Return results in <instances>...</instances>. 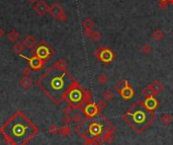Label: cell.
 <instances>
[{
    "label": "cell",
    "mask_w": 173,
    "mask_h": 145,
    "mask_svg": "<svg viewBox=\"0 0 173 145\" xmlns=\"http://www.w3.org/2000/svg\"><path fill=\"white\" fill-rule=\"evenodd\" d=\"M0 132L8 145H26L37 135L38 128L21 111H16L0 128Z\"/></svg>",
    "instance_id": "1"
},
{
    "label": "cell",
    "mask_w": 173,
    "mask_h": 145,
    "mask_svg": "<svg viewBox=\"0 0 173 145\" xmlns=\"http://www.w3.org/2000/svg\"><path fill=\"white\" fill-rule=\"evenodd\" d=\"M67 70H60L57 67L51 68L38 80L37 85L49 96L55 104H59L64 99V95L74 81Z\"/></svg>",
    "instance_id": "2"
},
{
    "label": "cell",
    "mask_w": 173,
    "mask_h": 145,
    "mask_svg": "<svg viewBox=\"0 0 173 145\" xmlns=\"http://www.w3.org/2000/svg\"><path fill=\"white\" fill-rule=\"evenodd\" d=\"M64 99H66L68 104L73 108V109H78L84 104L83 103V89L78 82L74 81L71 84L69 89L64 95Z\"/></svg>",
    "instance_id": "3"
},
{
    "label": "cell",
    "mask_w": 173,
    "mask_h": 145,
    "mask_svg": "<svg viewBox=\"0 0 173 145\" xmlns=\"http://www.w3.org/2000/svg\"><path fill=\"white\" fill-rule=\"evenodd\" d=\"M31 54H35L39 58L44 60V61H47L54 54V51L52 50V48L45 41H42L40 43V45H38L35 47V49L31 52Z\"/></svg>",
    "instance_id": "4"
},
{
    "label": "cell",
    "mask_w": 173,
    "mask_h": 145,
    "mask_svg": "<svg viewBox=\"0 0 173 145\" xmlns=\"http://www.w3.org/2000/svg\"><path fill=\"white\" fill-rule=\"evenodd\" d=\"M95 56L98 58L99 61H101L104 64L110 63L115 58V54L110 48H103V47H98L97 50L95 52Z\"/></svg>",
    "instance_id": "5"
},
{
    "label": "cell",
    "mask_w": 173,
    "mask_h": 145,
    "mask_svg": "<svg viewBox=\"0 0 173 145\" xmlns=\"http://www.w3.org/2000/svg\"><path fill=\"white\" fill-rule=\"evenodd\" d=\"M164 89L163 83L160 81V80H155L154 82L149 84L148 86H146L143 90V94L146 96H154L156 94H160L161 91Z\"/></svg>",
    "instance_id": "6"
},
{
    "label": "cell",
    "mask_w": 173,
    "mask_h": 145,
    "mask_svg": "<svg viewBox=\"0 0 173 145\" xmlns=\"http://www.w3.org/2000/svg\"><path fill=\"white\" fill-rule=\"evenodd\" d=\"M22 58H26L29 62V65L30 69H33L35 71H40L42 70L44 66H45L46 61H44L41 58H39L38 56H35V54H31V57H26V56H23L22 54L19 55Z\"/></svg>",
    "instance_id": "7"
},
{
    "label": "cell",
    "mask_w": 173,
    "mask_h": 145,
    "mask_svg": "<svg viewBox=\"0 0 173 145\" xmlns=\"http://www.w3.org/2000/svg\"><path fill=\"white\" fill-rule=\"evenodd\" d=\"M50 6L47 4L45 0H40V1L35 2V4L34 6L35 12L37 13L40 17H44L47 12H49Z\"/></svg>",
    "instance_id": "8"
},
{
    "label": "cell",
    "mask_w": 173,
    "mask_h": 145,
    "mask_svg": "<svg viewBox=\"0 0 173 145\" xmlns=\"http://www.w3.org/2000/svg\"><path fill=\"white\" fill-rule=\"evenodd\" d=\"M49 13L54 18L60 19L65 13H64V10L62 8V6L59 4V3H54L53 5L50 6L49 8Z\"/></svg>",
    "instance_id": "9"
},
{
    "label": "cell",
    "mask_w": 173,
    "mask_h": 145,
    "mask_svg": "<svg viewBox=\"0 0 173 145\" xmlns=\"http://www.w3.org/2000/svg\"><path fill=\"white\" fill-rule=\"evenodd\" d=\"M83 113L86 115V117H88V118H90V117H93L95 116L96 114L98 113V108L97 106H96L95 104L93 103H87L86 106L83 108Z\"/></svg>",
    "instance_id": "10"
},
{
    "label": "cell",
    "mask_w": 173,
    "mask_h": 145,
    "mask_svg": "<svg viewBox=\"0 0 173 145\" xmlns=\"http://www.w3.org/2000/svg\"><path fill=\"white\" fill-rule=\"evenodd\" d=\"M119 94H120V96H122L123 99H130L131 98H133V95H134V90H133V88L131 86H129V84H128V85L124 86Z\"/></svg>",
    "instance_id": "11"
},
{
    "label": "cell",
    "mask_w": 173,
    "mask_h": 145,
    "mask_svg": "<svg viewBox=\"0 0 173 145\" xmlns=\"http://www.w3.org/2000/svg\"><path fill=\"white\" fill-rule=\"evenodd\" d=\"M23 45L26 46L27 49H34V48L37 46V40L31 35H27L25 38V41H23Z\"/></svg>",
    "instance_id": "12"
},
{
    "label": "cell",
    "mask_w": 173,
    "mask_h": 145,
    "mask_svg": "<svg viewBox=\"0 0 173 145\" xmlns=\"http://www.w3.org/2000/svg\"><path fill=\"white\" fill-rule=\"evenodd\" d=\"M144 104L148 110H154V109L157 107V104H158V103L156 102L154 96H147V99H146V100H145Z\"/></svg>",
    "instance_id": "13"
},
{
    "label": "cell",
    "mask_w": 173,
    "mask_h": 145,
    "mask_svg": "<svg viewBox=\"0 0 173 145\" xmlns=\"http://www.w3.org/2000/svg\"><path fill=\"white\" fill-rule=\"evenodd\" d=\"M19 84H21V86L23 88V89H30L33 85V80H31L29 76H23V77L21 79V81H19Z\"/></svg>",
    "instance_id": "14"
},
{
    "label": "cell",
    "mask_w": 173,
    "mask_h": 145,
    "mask_svg": "<svg viewBox=\"0 0 173 145\" xmlns=\"http://www.w3.org/2000/svg\"><path fill=\"white\" fill-rule=\"evenodd\" d=\"M164 37H165V33H164L163 31H161V30H155V31L152 33V38H153V40H154V41H156V42L162 41Z\"/></svg>",
    "instance_id": "15"
},
{
    "label": "cell",
    "mask_w": 173,
    "mask_h": 145,
    "mask_svg": "<svg viewBox=\"0 0 173 145\" xmlns=\"http://www.w3.org/2000/svg\"><path fill=\"white\" fill-rule=\"evenodd\" d=\"M102 98H103V99L105 100L106 103L107 102L110 103V102H111V100L115 99V94L112 92V90L106 89V90H104L102 92Z\"/></svg>",
    "instance_id": "16"
},
{
    "label": "cell",
    "mask_w": 173,
    "mask_h": 145,
    "mask_svg": "<svg viewBox=\"0 0 173 145\" xmlns=\"http://www.w3.org/2000/svg\"><path fill=\"white\" fill-rule=\"evenodd\" d=\"M7 38H8L9 42L14 43V42L18 41V39H19V33H18L17 31H15V30H11L9 33H8V35H7Z\"/></svg>",
    "instance_id": "17"
},
{
    "label": "cell",
    "mask_w": 173,
    "mask_h": 145,
    "mask_svg": "<svg viewBox=\"0 0 173 145\" xmlns=\"http://www.w3.org/2000/svg\"><path fill=\"white\" fill-rule=\"evenodd\" d=\"M54 66L57 67L58 69H60V70H64V71H65V70H67V68H68V64L66 62V60L60 59V60H58V61L54 64Z\"/></svg>",
    "instance_id": "18"
},
{
    "label": "cell",
    "mask_w": 173,
    "mask_h": 145,
    "mask_svg": "<svg viewBox=\"0 0 173 145\" xmlns=\"http://www.w3.org/2000/svg\"><path fill=\"white\" fill-rule=\"evenodd\" d=\"M25 50H26V46L23 45V43L17 42V43H15V45L13 46V51L18 55L22 54V52H25Z\"/></svg>",
    "instance_id": "19"
},
{
    "label": "cell",
    "mask_w": 173,
    "mask_h": 145,
    "mask_svg": "<svg viewBox=\"0 0 173 145\" xmlns=\"http://www.w3.org/2000/svg\"><path fill=\"white\" fill-rule=\"evenodd\" d=\"M82 26L84 27V30H93L94 27V22L90 18H86L85 21L83 22Z\"/></svg>",
    "instance_id": "20"
},
{
    "label": "cell",
    "mask_w": 173,
    "mask_h": 145,
    "mask_svg": "<svg viewBox=\"0 0 173 145\" xmlns=\"http://www.w3.org/2000/svg\"><path fill=\"white\" fill-rule=\"evenodd\" d=\"M161 122H162L163 125H170L172 123V117L171 115L169 114H164L162 115V117H161Z\"/></svg>",
    "instance_id": "21"
},
{
    "label": "cell",
    "mask_w": 173,
    "mask_h": 145,
    "mask_svg": "<svg viewBox=\"0 0 173 145\" xmlns=\"http://www.w3.org/2000/svg\"><path fill=\"white\" fill-rule=\"evenodd\" d=\"M71 133V128L68 126V125H66V126H64L62 128L59 129V134L61 136H68Z\"/></svg>",
    "instance_id": "22"
},
{
    "label": "cell",
    "mask_w": 173,
    "mask_h": 145,
    "mask_svg": "<svg viewBox=\"0 0 173 145\" xmlns=\"http://www.w3.org/2000/svg\"><path fill=\"white\" fill-rule=\"evenodd\" d=\"M92 99V94L89 90L87 89H83V103H89L90 99Z\"/></svg>",
    "instance_id": "23"
},
{
    "label": "cell",
    "mask_w": 173,
    "mask_h": 145,
    "mask_svg": "<svg viewBox=\"0 0 173 145\" xmlns=\"http://www.w3.org/2000/svg\"><path fill=\"white\" fill-rule=\"evenodd\" d=\"M126 85H128V81H127V80H120V81H119V83L115 86V89L118 91V92H119Z\"/></svg>",
    "instance_id": "24"
},
{
    "label": "cell",
    "mask_w": 173,
    "mask_h": 145,
    "mask_svg": "<svg viewBox=\"0 0 173 145\" xmlns=\"http://www.w3.org/2000/svg\"><path fill=\"white\" fill-rule=\"evenodd\" d=\"M92 40H93L94 42H99L100 40H101V38H102V35L99 33V31H93V33H92V35H91V37H90Z\"/></svg>",
    "instance_id": "25"
},
{
    "label": "cell",
    "mask_w": 173,
    "mask_h": 145,
    "mask_svg": "<svg viewBox=\"0 0 173 145\" xmlns=\"http://www.w3.org/2000/svg\"><path fill=\"white\" fill-rule=\"evenodd\" d=\"M48 131H49L50 134L52 135H56L59 133V128L57 125H52V126L49 127V129H48Z\"/></svg>",
    "instance_id": "26"
},
{
    "label": "cell",
    "mask_w": 173,
    "mask_h": 145,
    "mask_svg": "<svg viewBox=\"0 0 173 145\" xmlns=\"http://www.w3.org/2000/svg\"><path fill=\"white\" fill-rule=\"evenodd\" d=\"M97 81L99 84H101V85H104L106 82H107V76L105 74H100L98 77H97Z\"/></svg>",
    "instance_id": "27"
},
{
    "label": "cell",
    "mask_w": 173,
    "mask_h": 145,
    "mask_svg": "<svg viewBox=\"0 0 173 145\" xmlns=\"http://www.w3.org/2000/svg\"><path fill=\"white\" fill-rule=\"evenodd\" d=\"M96 106H97V108H98V110L99 111H103V110H105L106 109V102L104 99H101V100H99V102L96 104Z\"/></svg>",
    "instance_id": "28"
},
{
    "label": "cell",
    "mask_w": 173,
    "mask_h": 145,
    "mask_svg": "<svg viewBox=\"0 0 173 145\" xmlns=\"http://www.w3.org/2000/svg\"><path fill=\"white\" fill-rule=\"evenodd\" d=\"M141 51L143 52L144 54H149V53H151V51H152V47L150 45H144L142 48H141Z\"/></svg>",
    "instance_id": "29"
},
{
    "label": "cell",
    "mask_w": 173,
    "mask_h": 145,
    "mask_svg": "<svg viewBox=\"0 0 173 145\" xmlns=\"http://www.w3.org/2000/svg\"><path fill=\"white\" fill-rule=\"evenodd\" d=\"M72 122L73 123H76V124H78L80 122H82V117L80 116L79 114H75L73 117H72Z\"/></svg>",
    "instance_id": "30"
},
{
    "label": "cell",
    "mask_w": 173,
    "mask_h": 145,
    "mask_svg": "<svg viewBox=\"0 0 173 145\" xmlns=\"http://www.w3.org/2000/svg\"><path fill=\"white\" fill-rule=\"evenodd\" d=\"M104 141L107 142V143H110L111 141H114V136L111 135L110 132H108L105 134V136H104Z\"/></svg>",
    "instance_id": "31"
},
{
    "label": "cell",
    "mask_w": 173,
    "mask_h": 145,
    "mask_svg": "<svg viewBox=\"0 0 173 145\" xmlns=\"http://www.w3.org/2000/svg\"><path fill=\"white\" fill-rule=\"evenodd\" d=\"M84 145H98V142L95 139H90V138H86V141Z\"/></svg>",
    "instance_id": "32"
},
{
    "label": "cell",
    "mask_w": 173,
    "mask_h": 145,
    "mask_svg": "<svg viewBox=\"0 0 173 145\" xmlns=\"http://www.w3.org/2000/svg\"><path fill=\"white\" fill-rule=\"evenodd\" d=\"M72 111H73V108H72L70 104H68V106H66L65 108L63 109V113L65 115H70Z\"/></svg>",
    "instance_id": "33"
},
{
    "label": "cell",
    "mask_w": 173,
    "mask_h": 145,
    "mask_svg": "<svg viewBox=\"0 0 173 145\" xmlns=\"http://www.w3.org/2000/svg\"><path fill=\"white\" fill-rule=\"evenodd\" d=\"M63 123H64V124H66V125L72 123V119H71V117H70L69 115H65V117H64V118H63Z\"/></svg>",
    "instance_id": "34"
},
{
    "label": "cell",
    "mask_w": 173,
    "mask_h": 145,
    "mask_svg": "<svg viewBox=\"0 0 173 145\" xmlns=\"http://www.w3.org/2000/svg\"><path fill=\"white\" fill-rule=\"evenodd\" d=\"M168 2L169 1H161L159 2V7L161 9H167V5H168Z\"/></svg>",
    "instance_id": "35"
},
{
    "label": "cell",
    "mask_w": 173,
    "mask_h": 145,
    "mask_svg": "<svg viewBox=\"0 0 173 145\" xmlns=\"http://www.w3.org/2000/svg\"><path fill=\"white\" fill-rule=\"evenodd\" d=\"M22 73H23V76H30V74L31 73L30 68V67L25 68V69L22 70Z\"/></svg>",
    "instance_id": "36"
},
{
    "label": "cell",
    "mask_w": 173,
    "mask_h": 145,
    "mask_svg": "<svg viewBox=\"0 0 173 145\" xmlns=\"http://www.w3.org/2000/svg\"><path fill=\"white\" fill-rule=\"evenodd\" d=\"M92 33H93V31H92V30H84V35H85L86 37H88V38L91 37Z\"/></svg>",
    "instance_id": "37"
},
{
    "label": "cell",
    "mask_w": 173,
    "mask_h": 145,
    "mask_svg": "<svg viewBox=\"0 0 173 145\" xmlns=\"http://www.w3.org/2000/svg\"><path fill=\"white\" fill-rule=\"evenodd\" d=\"M4 35H5V31L3 30L2 27H0V38H2Z\"/></svg>",
    "instance_id": "38"
},
{
    "label": "cell",
    "mask_w": 173,
    "mask_h": 145,
    "mask_svg": "<svg viewBox=\"0 0 173 145\" xmlns=\"http://www.w3.org/2000/svg\"><path fill=\"white\" fill-rule=\"evenodd\" d=\"M30 3H35V2H38V0H27Z\"/></svg>",
    "instance_id": "39"
},
{
    "label": "cell",
    "mask_w": 173,
    "mask_h": 145,
    "mask_svg": "<svg viewBox=\"0 0 173 145\" xmlns=\"http://www.w3.org/2000/svg\"><path fill=\"white\" fill-rule=\"evenodd\" d=\"M161 1H169V0H159V2H161Z\"/></svg>",
    "instance_id": "40"
},
{
    "label": "cell",
    "mask_w": 173,
    "mask_h": 145,
    "mask_svg": "<svg viewBox=\"0 0 173 145\" xmlns=\"http://www.w3.org/2000/svg\"><path fill=\"white\" fill-rule=\"evenodd\" d=\"M169 2H170L171 4H173V0H169Z\"/></svg>",
    "instance_id": "41"
},
{
    "label": "cell",
    "mask_w": 173,
    "mask_h": 145,
    "mask_svg": "<svg viewBox=\"0 0 173 145\" xmlns=\"http://www.w3.org/2000/svg\"><path fill=\"white\" fill-rule=\"evenodd\" d=\"M171 35H172V37H173V30H172V31H171Z\"/></svg>",
    "instance_id": "42"
}]
</instances>
